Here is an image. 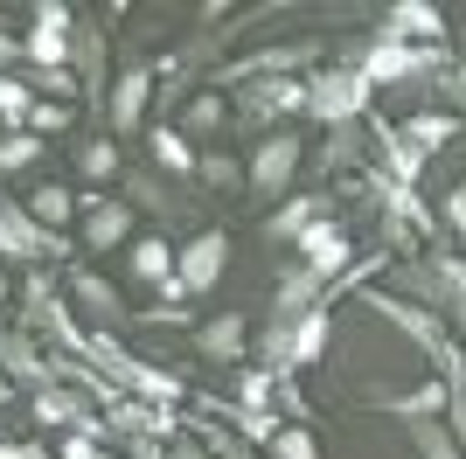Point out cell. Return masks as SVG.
Here are the masks:
<instances>
[{
    "label": "cell",
    "mask_w": 466,
    "mask_h": 459,
    "mask_svg": "<svg viewBox=\"0 0 466 459\" xmlns=\"http://www.w3.org/2000/svg\"><path fill=\"white\" fill-rule=\"evenodd\" d=\"M313 56H320L313 42H286V49H258V56L230 63V84H258V76H292V70H307Z\"/></svg>",
    "instance_id": "obj_17"
},
{
    "label": "cell",
    "mask_w": 466,
    "mask_h": 459,
    "mask_svg": "<svg viewBox=\"0 0 466 459\" xmlns=\"http://www.w3.org/2000/svg\"><path fill=\"white\" fill-rule=\"evenodd\" d=\"M21 321L35 327V334H56L70 355H84V348H91V334L77 327L70 300H63V292H49V279H42V271H28V286H21Z\"/></svg>",
    "instance_id": "obj_6"
},
{
    "label": "cell",
    "mask_w": 466,
    "mask_h": 459,
    "mask_svg": "<svg viewBox=\"0 0 466 459\" xmlns=\"http://www.w3.org/2000/svg\"><path fill=\"white\" fill-rule=\"evenodd\" d=\"M147 147H154V168L160 174H195V160H202V153L181 139V126H147Z\"/></svg>",
    "instance_id": "obj_23"
},
{
    "label": "cell",
    "mask_w": 466,
    "mask_h": 459,
    "mask_svg": "<svg viewBox=\"0 0 466 459\" xmlns=\"http://www.w3.org/2000/svg\"><path fill=\"white\" fill-rule=\"evenodd\" d=\"M223 118H230V97H223V84H202V91L188 97V112H181V139H209V133H223Z\"/></svg>",
    "instance_id": "obj_19"
},
{
    "label": "cell",
    "mask_w": 466,
    "mask_h": 459,
    "mask_svg": "<svg viewBox=\"0 0 466 459\" xmlns=\"http://www.w3.org/2000/svg\"><path fill=\"white\" fill-rule=\"evenodd\" d=\"M70 36H77V7L42 0L35 28L21 36V63H28V70H70Z\"/></svg>",
    "instance_id": "obj_4"
},
{
    "label": "cell",
    "mask_w": 466,
    "mask_h": 459,
    "mask_svg": "<svg viewBox=\"0 0 466 459\" xmlns=\"http://www.w3.org/2000/svg\"><path fill=\"white\" fill-rule=\"evenodd\" d=\"M292 244H299V258H307V271L320 279V286H328V279H341V271L355 265L349 230H341V223H328V216H320V223H307L299 237H292Z\"/></svg>",
    "instance_id": "obj_9"
},
{
    "label": "cell",
    "mask_w": 466,
    "mask_h": 459,
    "mask_svg": "<svg viewBox=\"0 0 466 459\" xmlns=\"http://www.w3.org/2000/svg\"><path fill=\"white\" fill-rule=\"evenodd\" d=\"M397 133H404V147L418 153V160H425L431 147H446V139L460 133V118H452V112H418V118H404Z\"/></svg>",
    "instance_id": "obj_25"
},
{
    "label": "cell",
    "mask_w": 466,
    "mask_h": 459,
    "mask_svg": "<svg viewBox=\"0 0 466 459\" xmlns=\"http://www.w3.org/2000/svg\"><path fill=\"white\" fill-rule=\"evenodd\" d=\"M390 418H439L446 411V382H425V390H410V397H383Z\"/></svg>",
    "instance_id": "obj_29"
},
{
    "label": "cell",
    "mask_w": 466,
    "mask_h": 459,
    "mask_svg": "<svg viewBox=\"0 0 466 459\" xmlns=\"http://www.w3.org/2000/svg\"><path fill=\"white\" fill-rule=\"evenodd\" d=\"M77 216H84V250H112V244H133V202H112V195H77Z\"/></svg>",
    "instance_id": "obj_11"
},
{
    "label": "cell",
    "mask_w": 466,
    "mask_h": 459,
    "mask_svg": "<svg viewBox=\"0 0 466 459\" xmlns=\"http://www.w3.org/2000/svg\"><path fill=\"white\" fill-rule=\"evenodd\" d=\"M265 445H272V459H320V445H313V432H307V424H279V432H272Z\"/></svg>",
    "instance_id": "obj_33"
},
{
    "label": "cell",
    "mask_w": 466,
    "mask_h": 459,
    "mask_svg": "<svg viewBox=\"0 0 466 459\" xmlns=\"http://www.w3.org/2000/svg\"><path fill=\"white\" fill-rule=\"evenodd\" d=\"M0 459H49L42 445H0Z\"/></svg>",
    "instance_id": "obj_42"
},
{
    "label": "cell",
    "mask_w": 466,
    "mask_h": 459,
    "mask_svg": "<svg viewBox=\"0 0 466 459\" xmlns=\"http://www.w3.org/2000/svg\"><path fill=\"white\" fill-rule=\"evenodd\" d=\"M70 300H77L91 321H112V327L126 321V300H118V286H105L91 265H70Z\"/></svg>",
    "instance_id": "obj_18"
},
{
    "label": "cell",
    "mask_w": 466,
    "mask_h": 459,
    "mask_svg": "<svg viewBox=\"0 0 466 459\" xmlns=\"http://www.w3.org/2000/svg\"><path fill=\"white\" fill-rule=\"evenodd\" d=\"M77 174L84 181H112L118 174V139L105 133V139H91V147H77Z\"/></svg>",
    "instance_id": "obj_30"
},
{
    "label": "cell",
    "mask_w": 466,
    "mask_h": 459,
    "mask_svg": "<svg viewBox=\"0 0 466 459\" xmlns=\"http://www.w3.org/2000/svg\"><path fill=\"white\" fill-rule=\"evenodd\" d=\"M70 97H35V112H28V126H21V133H35V139H49V133H63V126H70Z\"/></svg>",
    "instance_id": "obj_32"
},
{
    "label": "cell",
    "mask_w": 466,
    "mask_h": 459,
    "mask_svg": "<svg viewBox=\"0 0 466 459\" xmlns=\"http://www.w3.org/2000/svg\"><path fill=\"white\" fill-rule=\"evenodd\" d=\"M15 63H21V36H7V28H0V76H15Z\"/></svg>",
    "instance_id": "obj_41"
},
{
    "label": "cell",
    "mask_w": 466,
    "mask_h": 459,
    "mask_svg": "<svg viewBox=\"0 0 466 459\" xmlns=\"http://www.w3.org/2000/svg\"><path fill=\"white\" fill-rule=\"evenodd\" d=\"M56 459H105V445H91V439L70 432V439H56Z\"/></svg>",
    "instance_id": "obj_39"
},
{
    "label": "cell",
    "mask_w": 466,
    "mask_h": 459,
    "mask_svg": "<svg viewBox=\"0 0 466 459\" xmlns=\"http://www.w3.org/2000/svg\"><path fill=\"white\" fill-rule=\"evenodd\" d=\"M446 223L460 230V244H466V181H460V189L446 195Z\"/></svg>",
    "instance_id": "obj_40"
},
{
    "label": "cell",
    "mask_w": 466,
    "mask_h": 459,
    "mask_svg": "<svg viewBox=\"0 0 466 459\" xmlns=\"http://www.w3.org/2000/svg\"><path fill=\"white\" fill-rule=\"evenodd\" d=\"M195 348H202L209 362H244V355H251V321H244V313H216V321L195 327Z\"/></svg>",
    "instance_id": "obj_15"
},
{
    "label": "cell",
    "mask_w": 466,
    "mask_h": 459,
    "mask_svg": "<svg viewBox=\"0 0 466 459\" xmlns=\"http://www.w3.org/2000/svg\"><path fill=\"white\" fill-rule=\"evenodd\" d=\"M460 390H466V362H460Z\"/></svg>",
    "instance_id": "obj_43"
},
{
    "label": "cell",
    "mask_w": 466,
    "mask_h": 459,
    "mask_svg": "<svg viewBox=\"0 0 466 459\" xmlns=\"http://www.w3.org/2000/svg\"><path fill=\"white\" fill-rule=\"evenodd\" d=\"M446 418H452V439L466 445V390L460 382H446Z\"/></svg>",
    "instance_id": "obj_37"
},
{
    "label": "cell",
    "mask_w": 466,
    "mask_h": 459,
    "mask_svg": "<svg viewBox=\"0 0 466 459\" xmlns=\"http://www.w3.org/2000/svg\"><path fill=\"white\" fill-rule=\"evenodd\" d=\"M223 265H230V237H223V230H202L188 250H175V286L181 292H209L216 279H223Z\"/></svg>",
    "instance_id": "obj_12"
},
{
    "label": "cell",
    "mask_w": 466,
    "mask_h": 459,
    "mask_svg": "<svg viewBox=\"0 0 466 459\" xmlns=\"http://www.w3.org/2000/svg\"><path fill=\"white\" fill-rule=\"evenodd\" d=\"M28 112H35L28 76H0V126H7V133H21V126H28Z\"/></svg>",
    "instance_id": "obj_28"
},
{
    "label": "cell",
    "mask_w": 466,
    "mask_h": 459,
    "mask_svg": "<svg viewBox=\"0 0 466 459\" xmlns=\"http://www.w3.org/2000/svg\"><path fill=\"white\" fill-rule=\"evenodd\" d=\"M328 334H334V306H313L292 321V369H313L328 355Z\"/></svg>",
    "instance_id": "obj_21"
},
{
    "label": "cell",
    "mask_w": 466,
    "mask_h": 459,
    "mask_svg": "<svg viewBox=\"0 0 466 459\" xmlns=\"http://www.w3.org/2000/svg\"><path fill=\"white\" fill-rule=\"evenodd\" d=\"M355 70L370 76V91H376V84H404V76L446 70V49H410V42H397V36H376L370 49L355 56Z\"/></svg>",
    "instance_id": "obj_5"
},
{
    "label": "cell",
    "mask_w": 466,
    "mask_h": 459,
    "mask_svg": "<svg viewBox=\"0 0 466 459\" xmlns=\"http://www.w3.org/2000/svg\"><path fill=\"white\" fill-rule=\"evenodd\" d=\"M383 36L410 42V49H446V15L439 7H425V0H397L383 21Z\"/></svg>",
    "instance_id": "obj_14"
},
{
    "label": "cell",
    "mask_w": 466,
    "mask_h": 459,
    "mask_svg": "<svg viewBox=\"0 0 466 459\" xmlns=\"http://www.w3.org/2000/svg\"><path fill=\"white\" fill-rule=\"evenodd\" d=\"M126 258H133V279H147V286H167V279H175V250H167V237H133Z\"/></svg>",
    "instance_id": "obj_24"
},
{
    "label": "cell",
    "mask_w": 466,
    "mask_h": 459,
    "mask_svg": "<svg viewBox=\"0 0 466 459\" xmlns=\"http://www.w3.org/2000/svg\"><path fill=\"white\" fill-rule=\"evenodd\" d=\"M410 432H418V445H425V459H466L460 445H446V432H439V424H410Z\"/></svg>",
    "instance_id": "obj_36"
},
{
    "label": "cell",
    "mask_w": 466,
    "mask_h": 459,
    "mask_svg": "<svg viewBox=\"0 0 466 459\" xmlns=\"http://www.w3.org/2000/svg\"><path fill=\"white\" fill-rule=\"evenodd\" d=\"M370 76L355 70V63H334V70L307 76V112L320 126H355V118H370Z\"/></svg>",
    "instance_id": "obj_2"
},
{
    "label": "cell",
    "mask_w": 466,
    "mask_h": 459,
    "mask_svg": "<svg viewBox=\"0 0 466 459\" xmlns=\"http://www.w3.org/2000/svg\"><path fill=\"white\" fill-rule=\"evenodd\" d=\"M299 168H307V139L299 133H265L251 153V168H244V181H251L258 195H279L299 181Z\"/></svg>",
    "instance_id": "obj_7"
},
{
    "label": "cell",
    "mask_w": 466,
    "mask_h": 459,
    "mask_svg": "<svg viewBox=\"0 0 466 459\" xmlns=\"http://www.w3.org/2000/svg\"><path fill=\"white\" fill-rule=\"evenodd\" d=\"M0 397H7V376H0Z\"/></svg>",
    "instance_id": "obj_44"
},
{
    "label": "cell",
    "mask_w": 466,
    "mask_h": 459,
    "mask_svg": "<svg viewBox=\"0 0 466 459\" xmlns=\"http://www.w3.org/2000/svg\"><path fill=\"white\" fill-rule=\"evenodd\" d=\"M42 153H49V147H42L35 133H0V174H21V168H35Z\"/></svg>",
    "instance_id": "obj_31"
},
{
    "label": "cell",
    "mask_w": 466,
    "mask_h": 459,
    "mask_svg": "<svg viewBox=\"0 0 466 459\" xmlns=\"http://www.w3.org/2000/svg\"><path fill=\"white\" fill-rule=\"evenodd\" d=\"M202 439H209V453H216V459H251V453H244V445L230 439V432H223V424H209Z\"/></svg>",
    "instance_id": "obj_38"
},
{
    "label": "cell",
    "mask_w": 466,
    "mask_h": 459,
    "mask_svg": "<svg viewBox=\"0 0 466 459\" xmlns=\"http://www.w3.org/2000/svg\"><path fill=\"white\" fill-rule=\"evenodd\" d=\"M147 97H154V63H126L112 84V139L147 133Z\"/></svg>",
    "instance_id": "obj_10"
},
{
    "label": "cell",
    "mask_w": 466,
    "mask_h": 459,
    "mask_svg": "<svg viewBox=\"0 0 466 459\" xmlns=\"http://www.w3.org/2000/svg\"><path fill=\"white\" fill-rule=\"evenodd\" d=\"M362 160V139H355V126H328V139L313 147V168L334 174V168H355Z\"/></svg>",
    "instance_id": "obj_27"
},
{
    "label": "cell",
    "mask_w": 466,
    "mask_h": 459,
    "mask_svg": "<svg viewBox=\"0 0 466 459\" xmlns=\"http://www.w3.org/2000/svg\"><path fill=\"white\" fill-rule=\"evenodd\" d=\"M28 403H35V418H42V424H70V432H77V424L91 418V403H84V397H70V390H56V382H49V390H35Z\"/></svg>",
    "instance_id": "obj_26"
},
{
    "label": "cell",
    "mask_w": 466,
    "mask_h": 459,
    "mask_svg": "<svg viewBox=\"0 0 466 459\" xmlns=\"http://www.w3.org/2000/svg\"><path fill=\"white\" fill-rule=\"evenodd\" d=\"M299 112H307V76H258L237 97L244 126H272V118H299Z\"/></svg>",
    "instance_id": "obj_8"
},
{
    "label": "cell",
    "mask_w": 466,
    "mask_h": 459,
    "mask_svg": "<svg viewBox=\"0 0 466 459\" xmlns=\"http://www.w3.org/2000/svg\"><path fill=\"white\" fill-rule=\"evenodd\" d=\"M126 202H133V209H154V216H167V209H175V202L160 195V181H154V174H133V181H126Z\"/></svg>",
    "instance_id": "obj_35"
},
{
    "label": "cell",
    "mask_w": 466,
    "mask_h": 459,
    "mask_svg": "<svg viewBox=\"0 0 466 459\" xmlns=\"http://www.w3.org/2000/svg\"><path fill=\"white\" fill-rule=\"evenodd\" d=\"M320 292H328V286H320L307 265H286V271H279V286H272V321L292 327L299 313H313V306H320Z\"/></svg>",
    "instance_id": "obj_16"
},
{
    "label": "cell",
    "mask_w": 466,
    "mask_h": 459,
    "mask_svg": "<svg viewBox=\"0 0 466 459\" xmlns=\"http://www.w3.org/2000/svg\"><path fill=\"white\" fill-rule=\"evenodd\" d=\"M370 306H376V313H383L390 327H404L410 342H418V348H425V355H431V362H439V382H460V362H466V355H460V348H452L446 321H431L425 306H410V300H390V292H370Z\"/></svg>",
    "instance_id": "obj_3"
},
{
    "label": "cell",
    "mask_w": 466,
    "mask_h": 459,
    "mask_svg": "<svg viewBox=\"0 0 466 459\" xmlns=\"http://www.w3.org/2000/svg\"><path fill=\"white\" fill-rule=\"evenodd\" d=\"M105 49H112L105 21H97V15H77L70 56H77V91H84V105H105Z\"/></svg>",
    "instance_id": "obj_13"
},
{
    "label": "cell",
    "mask_w": 466,
    "mask_h": 459,
    "mask_svg": "<svg viewBox=\"0 0 466 459\" xmlns=\"http://www.w3.org/2000/svg\"><path fill=\"white\" fill-rule=\"evenodd\" d=\"M195 174H202L209 189H244V168H237L230 153H202V160H195Z\"/></svg>",
    "instance_id": "obj_34"
},
{
    "label": "cell",
    "mask_w": 466,
    "mask_h": 459,
    "mask_svg": "<svg viewBox=\"0 0 466 459\" xmlns=\"http://www.w3.org/2000/svg\"><path fill=\"white\" fill-rule=\"evenodd\" d=\"M328 209H334V195H292L286 209H272V216H265V237H272V244H279V237H299V230H307V223H320Z\"/></svg>",
    "instance_id": "obj_22"
},
{
    "label": "cell",
    "mask_w": 466,
    "mask_h": 459,
    "mask_svg": "<svg viewBox=\"0 0 466 459\" xmlns=\"http://www.w3.org/2000/svg\"><path fill=\"white\" fill-rule=\"evenodd\" d=\"M21 209H28V223H35V230H49V237H63V223L77 216V189H63V181H42V189L28 195Z\"/></svg>",
    "instance_id": "obj_20"
},
{
    "label": "cell",
    "mask_w": 466,
    "mask_h": 459,
    "mask_svg": "<svg viewBox=\"0 0 466 459\" xmlns=\"http://www.w3.org/2000/svg\"><path fill=\"white\" fill-rule=\"evenodd\" d=\"M84 355H97V362L112 369L118 390H133V397L154 403V411H175V403L188 397V382H181V376H167V369H154V362H139L133 348H118L112 334H91V348H84Z\"/></svg>",
    "instance_id": "obj_1"
}]
</instances>
